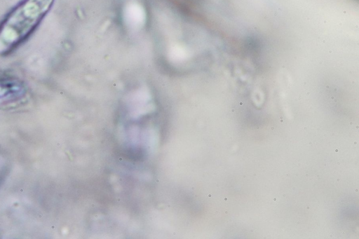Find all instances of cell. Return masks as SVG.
<instances>
[{"label":"cell","mask_w":359,"mask_h":239,"mask_svg":"<svg viewBox=\"0 0 359 239\" xmlns=\"http://www.w3.org/2000/svg\"><path fill=\"white\" fill-rule=\"evenodd\" d=\"M55 0H24L0 25V55L20 46L39 25Z\"/></svg>","instance_id":"6da1fadb"}]
</instances>
